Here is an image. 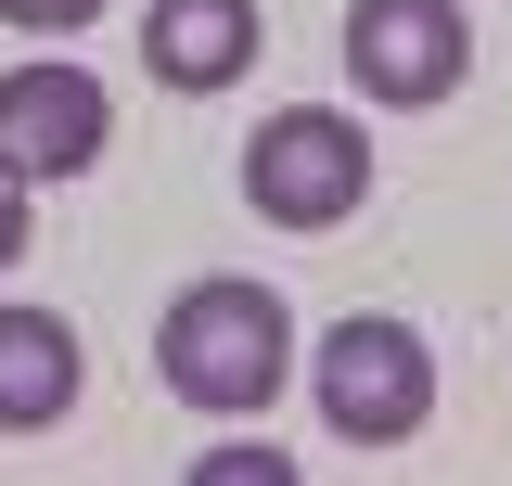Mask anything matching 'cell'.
<instances>
[{"instance_id":"obj_1","label":"cell","mask_w":512,"mask_h":486,"mask_svg":"<svg viewBox=\"0 0 512 486\" xmlns=\"http://www.w3.org/2000/svg\"><path fill=\"white\" fill-rule=\"evenodd\" d=\"M154 371H167V397L205 410V423H256V410L295 384V307L269 295L256 269L180 282L167 320H154Z\"/></svg>"},{"instance_id":"obj_2","label":"cell","mask_w":512,"mask_h":486,"mask_svg":"<svg viewBox=\"0 0 512 486\" xmlns=\"http://www.w3.org/2000/svg\"><path fill=\"white\" fill-rule=\"evenodd\" d=\"M320 423L346 435V448H410V435L436 423V346L410 333V320H333L320 333Z\"/></svg>"},{"instance_id":"obj_3","label":"cell","mask_w":512,"mask_h":486,"mask_svg":"<svg viewBox=\"0 0 512 486\" xmlns=\"http://www.w3.org/2000/svg\"><path fill=\"white\" fill-rule=\"evenodd\" d=\"M244 205L269 231H333V218H359V205H372V141H359V116L282 103V116L244 141Z\"/></svg>"},{"instance_id":"obj_4","label":"cell","mask_w":512,"mask_h":486,"mask_svg":"<svg viewBox=\"0 0 512 486\" xmlns=\"http://www.w3.org/2000/svg\"><path fill=\"white\" fill-rule=\"evenodd\" d=\"M346 77L384 116H423L474 77V26L461 0H346Z\"/></svg>"},{"instance_id":"obj_5","label":"cell","mask_w":512,"mask_h":486,"mask_svg":"<svg viewBox=\"0 0 512 486\" xmlns=\"http://www.w3.org/2000/svg\"><path fill=\"white\" fill-rule=\"evenodd\" d=\"M103 141H116V90H103L90 64L39 52V64L0 77V154H13L26 180H90Z\"/></svg>"},{"instance_id":"obj_6","label":"cell","mask_w":512,"mask_h":486,"mask_svg":"<svg viewBox=\"0 0 512 486\" xmlns=\"http://www.w3.org/2000/svg\"><path fill=\"white\" fill-rule=\"evenodd\" d=\"M90 384V346L64 307H0V435H52Z\"/></svg>"},{"instance_id":"obj_7","label":"cell","mask_w":512,"mask_h":486,"mask_svg":"<svg viewBox=\"0 0 512 486\" xmlns=\"http://www.w3.org/2000/svg\"><path fill=\"white\" fill-rule=\"evenodd\" d=\"M256 39H269L256 0H154V13H141V64H154V90H192V103L231 90V77L256 64Z\"/></svg>"},{"instance_id":"obj_8","label":"cell","mask_w":512,"mask_h":486,"mask_svg":"<svg viewBox=\"0 0 512 486\" xmlns=\"http://www.w3.org/2000/svg\"><path fill=\"white\" fill-rule=\"evenodd\" d=\"M116 0H0V26L13 39H77V26H103Z\"/></svg>"},{"instance_id":"obj_9","label":"cell","mask_w":512,"mask_h":486,"mask_svg":"<svg viewBox=\"0 0 512 486\" xmlns=\"http://www.w3.org/2000/svg\"><path fill=\"white\" fill-rule=\"evenodd\" d=\"M26 192H39V180H26V167H13V154H0V269H13V256H26Z\"/></svg>"},{"instance_id":"obj_10","label":"cell","mask_w":512,"mask_h":486,"mask_svg":"<svg viewBox=\"0 0 512 486\" xmlns=\"http://www.w3.org/2000/svg\"><path fill=\"white\" fill-rule=\"evenodd\" d=\"M231 474H256V486H282V474H295V461H282V448H218V461H205V486H231Z\"/></svg>"}]
</instances>
